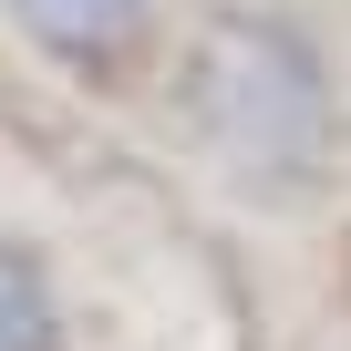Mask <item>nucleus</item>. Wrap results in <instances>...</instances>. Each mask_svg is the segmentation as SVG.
Here are the masks:
<instances>
[{
	"label": "nucleus",
	"instance_id": "1",
	"mask_svg": "<svg viewBox=\"0 0 351 351\" xmlns=\"http://www.w3.org/2000/svg\"><path fill=\"white\" fill-rule=\"evenodd\" d=\"M186 124L248 186H310L330 155V73L269 11H217L186 52Z\"/></svg>",
	"mask_w": 351,
	"mask_h": 351
},
{
	"label": "nucleus",
	"instance_id": "2",
	"mask_svg": "<svg viewBox=\"0 0 351 351\" xmlns=\"http://www.w3.org/2000/svg\"><path fill=\"white\" fill-rule=\"evenodd\" d=\"M11 21L32 32L42 62H62V73H114V62H134V42L155 32V0H11Z\"/></svg>",
	"mask_w": 351,
	"mask_h": 351
},
{
	"label": "nucleus",
	"instance_id": "3",
	"mask_svg": "<svg viewBox=\"0 0 351 351\" xmlns=\"http://www.w3.org/2000/svg\"><path fill=\"white\" fill-rule=\"evenodd\" d=\"M0 351H62L52 269H42V248H21V238H0Z\"/></svg>",
	"mask_w": 351,
	"mask_h": 351
}]
</instances>
